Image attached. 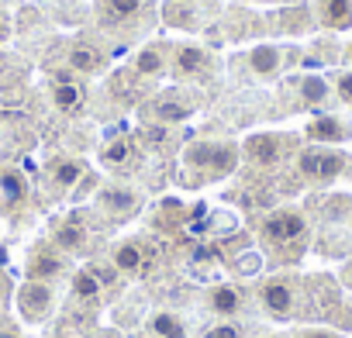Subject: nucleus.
Here are the masks:
<instances>
[{"mask_svg":"<svg viewBox=\"0 0 352 338\" xmlns=\"http://www.w3.org/2000/svg\"><path fill=\"white\" fill-rule=\"evenodd\" d=\"M259 235L266 242V249H273L276 256H283L287 262H294L304 249H307V218L304 211L297 207H280V211H270L259 225Z\"/></svg>","mask_w":352,"mask_h":338,"instance_id":"nucleus-1","label":"nucleus"},{"mask_svg":"<svg viewBox=\"0 0 352 338\" xmlns=\"http://www.w3.org/2000/svg\"><path fill=\"white\" fill-rule=\"evenodd\" d=\"M242 159V145L228 138H197L184 148V166L187 173H197L201 180H221L232 177Z\"/></svg>","mask_w":352,"mask_h":338,"instance_id":"nucleus-2","label":"nucleus"},{"mask_svg":"<svg viewBox=\"0 0 352 338\" xmlns=\"http://www.w3.org/2000/svg\"><path fill=\"white\" fill-rule=\"evenodd\" d=\"M349 155L335 145H307L297 152V177L307 183H331L345 173Z\"/></svg>","mask_w":352,"mask_h":338,"instance_id":"nucleus-3","label":"nucleus"},{"mask_svg":"<svg viewBox=\"0 0 352 338\" xmlns=\"http://www.w3.org/2000/svg\"><path fill=\"white\" fill-rule=\"evenodd\" d=\"M300 280L297 276H287V273H280V276H266L263 283H259V304H263V311L270 314V317H276V321H287V317H294L297 314V307H300Z\"/></svg>","mask_w":352,"mask_h":338,"instance_id":"nucleus-4","label":"nucleus"},{"mask_svg":"<svg viewBox=\"0 0 352 338\" xmlns=\"http://www.w3.org/2000/svg\"><path fill=\"white\" fill-rule=\"evenodd\" d=\"M290 152H294V138L290 135H276V131H259V135H249L242 142V159L259 166V169L280 166Z\"/></svg>","mask_w":352,"mask_h":338,"instance_id":"nucleus-5","label":"nucleus"},{"mask_svg":"<svg viewBox=\"0 0 352 338\" xmlns=\"http://www.w3.org/2000/svg\"><path fill=\"white\" fill-rule=\"evenodd\" d=\"M94 204H97V211H100L104 218H111V221H128V218H135V214L142 211V194H138L135 187H128V183H107V187L97 190Z\"/></svg>","mask_w":352,"mask_h":338,"instance_id":"nucleus-6","label":"nucleus"},{"mask_svg":"<svg viewBox=\"0 0 352 338\" xmlns=\"http://www.w3.org/2000/svg\"><path fill=\"white\" fill-rule=\"evenodd\" d=\"M169 66L184 80H194V76L201 80L211 73V52L201 42H176V45H169Z\"/></svg>","mask_w":352,"mask_h":338,"instance_id":"nucleus-7","label":"nucleus"},{"mask_svg":"<svg viewBox=\"0 0 352 338\" xmlns=\"http://www.w3.org/2000/svg\"><path fill=\"white\" fill-rule=\"evenodd\" d=\"M152 262H155V252L145 238H124L111 252V266L124 276H142V273L152 269Z\"/></svg>","mask_w":352,"mask_h":338,"instance_id":"nucleus-8","label":"nucleus"},{"mask_svg":"<svg viewBox=\"0 0 352 338\" xmlns=\"http://www.w3.org/2000/svg\"><path fill=\"white\" fill-rule=\"evenodd\" d=\"M145 11H148V0H97L100 25L111 32H128V28L142 25Z\"/></svg>","mask_w":352,"mask_h":338,"instance_id":"nucleus-9","label":"nucleus"},{"mask_svg":"<svg viewBox=\"0 0 352 338\" xmlns=\"http://www.w3.org/2000/svg\"><path fill=\"white\" fill-rule=\"evenodd\" d=\"M52 304H56L52 283H42V280H25L21 283V290H18V311H21V317L28 324L45 321L49 311H52Z\"/></svg>","mask_w":352,"mask_h":338,"instance_id":"nucleus-10","label":"nucleus"},{"mask_svg":"<svg viewBox=\"0 0 352 338\" xmlns=\"http://www.w3.org/2000/svg\"><path fill=\"white\" fill-rule=\"evenodd\" d=\"M25 201H28V180H25V173H21V169H14V166H0V214H4V218L18 214L25 207Z\"/></svg>","mask_w":352,"mask_h":338,"instance_id":"nucleus-11","label":"nucleus"},{"mask_svg":"<svg viewBox=\"0 0 352 338\" xmlns=\"http://www.w3.org/2000/svg\"><path fill=\"white\" fill-rule=\"evenodd\" d=\"M245 66L252 76L259 80H276L287 66V49L283 45H273V42H263V45H252L249 56H245Z\"/></svg>","mask_w":352,"mask_h":338,"instance_id":"nucleus-12","label":"nucleus"},{"mask_svg":"<svg viewBox=\"0 0 352 338\" xmlns=\"http://www.w3.org/2000/svg\"><path fill=\"white\" fill-rule=\"evenodd\" d=\"M25 273H28V280L52 283V280H59L66 273V259H63V252L56 245H38V249H32Z\"/></svg>","mask_w":352,"mask_h":338,"instance_id":"nucleus-13","label":"nucleus"},{"mask_svg":"<svg viewBox=\"0 0 352 338\" xmlns=\"http://www.w3.org/2000/svg\"><path fill=\"white\" fill-rule=\"evenodd\" d=\"M304 138H307L311 145H342V142L352 138V128H349L338 114H318L314 121H307Z\"/></svg>","mask_w":352,"mask_h":338,"instance_id":"nucleus-14","label":"nucleus"},{"mask_svg":"<svg viewBox=\"0 0 352 338\" xmlns=\"http://www.w3.org/2000/svg\"><path fill=\"white\" fill-rule=\"evenodd\" d=\"M131 69H135L138 76H148V80L162 76V73L169 69V45H159V42L142 45V49L131 56Z\"/></svg>","mask_w":352,"mask_h":338,"instance_id":"nucleus-15","label":"nucleus"},{"mask_svg":"<svg viewBox=\"0 0 352 338\" xmlns=\"http://www.w3.org/2000/svg\"><path fill=\"white\" fill-rule=\"evenodd\" d=\"M208 307H211L221 321H228V317L242 314V307H245V293H242L235 283H214V286L208 290Z\"/></svg>","mask_w":352,"mask_h":338,"instance_id":"nucleus-16","label":"nucleus"},{"mask_svg":"<svg viewBox=\"0 0 352 338\" xmlns=\"http://www.w3.org/2000/svg\"><path fill=\"white\" fill-rule=\"evenodd\" d=\"M83 177H87V166H83L80 159L59 155V159H52V162H49V183H52L59 194L73 190V187H76Z\"/></svg>","mask_w":352,"mask_h":338,"instance_id":"nucleus-17","label":"nucleus"},{"mask_svg":"<svg viewBox=\"0 0 352 338\" xmlns=\"http://www.w3.org/2000/svg\"><path fill=\"white\" fill-rule=\"evenodd\" d=\"M297 100H300V107L318 111V107H324L331 100V83L324 76H318V73H304L297 80Z\"/></svg>","mask_w":352,"mask_h":338,"instance_id":"nucleus-18","label":"nucleus"},{"mask_svg":"<svg viewBox=\"0 0 352 338\" xmlns=\"http://www.w3.org/2000/svg\"><path fill=\"white\" fill-rule=\"evenodd\" d=\"M314 18H318V25H324L331 32H345V28H352V0H318Z\"/></svg>","mask_w":352,"mask_h":338,"instance_id":"nucleus-19","label":"nucleus"},{"mask_svg":"<svg viewBox=\"0 0 352 338\" xmlns=\"http://www.w3.org/2000/svg\"><path fill=\"white\" fill-rule=\"evenodd\" d=\"M194 107H197V104L184 100L180 93H162V97L148 107V117H155V121H162V124H176V121H187Z\"/></svg>","mask_w":352,"mask_h":338,"instance_id":"nucleus-20","label":"nucleus"},{"mask_svg":"<svg viewBox=\"0 0 352 338\" xmlns=\"http://www.w3.org/2000/svg\"><path fill=\"white\" fill-rule=\"evenodd\" d=\"M52 245L59 252H83L87 245V225L80 218H66L56 232H52Z\"/></svg>","mask_w":352,"mask_h":338,"instance_id":"nucleus-21","label":"nucleus"},{"mask_svg":"<svg viewBox=\"0 0 352 338\" xmlns=\"http://www.w3.org/2000/svg\"><path fill=\"white\" fill-rule=\"evenodd\" d=\"M131 159H135V145H131V138H124V135L111 138V142L100 148V162H104L107 169H118V173H124V169L131 166Z\"/></svg>","mask_w":352,"mask_h":338,"instance_id":"nucleus-22","label":"nucleus"},{"mask_svg":"<svg viewBox=\"0 0 352 338\" xmlns=\"http://www.w3.org/2000/svg\"><path fill=\"white\" fill-rule=\"evenodd\" d=\"M69 66L76 69V73H97L100 66H104V52L94 45V42H76L73 49H69Z\"/></svg>","mask_w":352,"mask_h":338,"instance_id":"nucleus-23","label":"nucleus"},{"mask_svg":"<svg viewBox=\"0 0 352 338\" xmlns=\"http://www.w3.org/2000/svg\"><path fill=\"white\" fill-rule=\"evenodd\" d=\"M148 331H152L155 338H187V324H184L180 317H176V314H169V311L152 314Z\"/></svg>","mask_w":352,"mask_h":338,"instance_id":"nucleus-24","label":"nucleus"},{"mask_svg":"<svg viewBox=\"0 0 352 338\" xmlns=\"http://www.w3.org/2000/svg\"><path fill=\"white\" fill-rule=\"evenodd\" d=\"M52 104H56V111H63V114L80 111V107H83V87H76V83H56V87H52Z\"/></svg>","mask_w":352,"mask_h":338,"instance_id":"nucleus-25","label":"nucleus"},{"mask_svg":"<svg viewBox=\"0 0 352 338\" xmlns=\"http://www.w3.org/2000/svg\"><path fill=\"white\" fill-rule=\"evenodd\" d=\"M100 280H97V273L94 269H80L76 276H73V293L80 297V300H97L100 297Z\"/></svg>","mask_w":352,"mask_h":338,"instance_id":"nucleus-26","label":"nucleus"},{"mask_svg":"<svg viewBox=\"0 0 352 338\" xmlns=\"http://www.w3.org/2000/svg\"><path fill=\"white\" fill-rule=\"evenodd\" d=\"M331 93H335L345 107H352V66H349V69H342V73H335Z\"/></svg>","mask_w":352,"mask_h":338,"instance_id":"nucleus-27","label":"nucleus"},{"mask_svg":"<svg viewBox=\"0 0 352 338\" xmlns=\"http://www.w3.org/2000/svg\"><path fill=\"white\" fill-rule=\"evenodd\" d=\"M204 338H245V331H242L235 321H221V324L208 328V331H204Z\"/></svg>","mask_w":352,"mask_h":338,"instance_id":"nucleus-28","label":"nucleus"},{"mask_svg":"<svg viewBox=\"0 0 352 338\" xmlns=\"http://www.w3.org/2000/svg\"><path fill=\"white\" fill-rule=\"evenodd\" d=\"M297 338H338L335 331H328V328H304Z\"/></svg>","mask_w":352,"mask_h":338,"instance_id":"nucleus-29","label":"nucleus"},{"mask_svg":"<svg viewBox=\"0 0 352 338\" xmlns=\"http://www.w3.org/2000/svg\"><path fill=\"white\" fill-rule=\"evenodd\" d=\"M8 35H11V25H8L4 14H0V42H8Z\"/></svg>","mask_w":352,"mask_h":338,"instance_id":"nucleus-30","label":"nucleus"},{"mask_svg":"<svg viewBox=\"0 0 352 338\" xmlns=\"http://www.w3.org/2000/svg\"><path fill=\"white\" fill-rule=\"evenodd\" d=\"M342 283L352 286V262H345V269H342Z\"/></svg>","mask_w":352,"mask_h":338,"instance_id":"nucleus-31","label":"nucleus"},{"mask_svg":"<svg viewBox=\"0 0 352 338\" xmlns=\"http://www.w3.org/2000/svg\"><path fill=\"white\" fill-rule=\"evenodd\" d=\"M0 338H21L14 328H0Z\"/></svg>","mask_w":352,"mask_h":338,"instance_id":"nucleus-32","label":"nucleus"},{"mask_svg":"<svg viewBox=\"0 0 352 338\" xmlns=\"http://www.w3.org/2000/svg\"><path fill=\"white\" fill-rule=\"evenodd\" d=\"M342 59H345V63H349V66H352V42H349V45H345V49H342Z\"/></svg>","mask_w":352,"mask_h":338,"instance_id":"nucleus-33","label":"nucleus"},{"mask_svg":"<svg viewBox=\"0 0 352 338\" xmlns=\"http://www.w3.org/2000/svg\"><path fill=\"white\" fill-rule=\"evenodd\" d=\"M276 4H300V0H276Z\"/></svg>","mask_w":352,"mask_h":338,"instance_id":"nucleus-34","label":"nucleus"},{"mask_svg":"<svg viewBox=\"0 0 352 338\" xmlns=\"http://www.w3.org/2000/svg\"><path fill=\"white\" fill-rule=\"evenodd\" d=\"M263 338H280V335H263Z\"/></svg>","mask_w":352,"mask_h":338,"instance_id":"nucleus-35","label":"nucleus"},{"mask_svg":"<svg viewBox=\"0 0 352 338\" xmlns=\"http://www.w3.org/2000/svg\"><path fill=\"white\" fill-rule=\"evenodd\" d=\"M184 4H197V0H184Z\"/></svg>","mask_w":352,"mask_h":338,"instance_id":"nucleus-36","label":"nucleus"},{"mask_svg":"<svg viewBox=\"0 0 352 338\" xmlns=\"http://www.w3.org/2000/svg\"><path fill=\"white\" fill-rule=\"evenodd\" d=\"M349 228H352V214H349Z\"/></svg>","mask_w":352,"mask_h":338,"instance_id":"nucleus-37","label":"nucleus"}]
</instances>
